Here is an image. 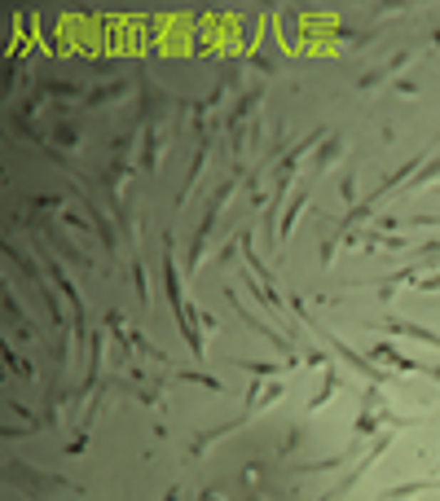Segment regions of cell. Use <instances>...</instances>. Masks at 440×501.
<instances>
[{
	"label": "cell",
	"instance_id": "1",
	"mask_svg": "<svg viewBox=\"0 0 440 501\" xmlns=\"http://www.w3.org/2000/svg\"><path fill=\"white\" fill-rule=\"evenodd\" d=\"M234 185H238V176H234V172H229V176L220 180V190L212 194V202H207V216H203L198 233L190 237V259H185V269H190V277L198 273V259H203V247H207V237H212V229H216V220H220V211H225L229 194H234Z\"/></svg>",
	"mask_w": 440,
	"mask_h": 501
},
{
	"label": "cell",
	"instance_id": "2",
	"mask_svg": "<svg viewBox=\"0 0 440 501\" xmlns=\"http://www.w3.org/2000/svg\"><path fill=\"white\" fill-rule=\"evenodd\" d=\"M163 282H168V299H172V312H176V321H180V334H185L190 352H194V356H203V334L190 326V316H185V295H180V282H176V264H172V233H163Z\"/></svg>",
	"mask_w": 440,
	"mask_h": 501
},
{
	"label": "cell",
	"instance_id": "3",
	"mask_svg": "<svg viewBox=\"0 0 440 501\" xmlns=\"http://www.w3.org/2000/svg\"><path fill=\"white\" fill-rule=\"evenodd\" d=\"M48 277H53V282H58V290H62V295L71 299V312H75V343H80V348H93V339H88V316H84V299L75 295L71 277H66V273L58 269L53 259H48Z\"/></svg>",
	"mask_w": 440,
	"mask_h": 501
},
{
	"label": "cell",
	"instance_id": "4",
	"mask_svg": "<svg viewBox=\"0 0 440 501\" xmlns=\"http://www.w3.org/2000/svg\"><path fill=\"white\" fill-rule=\"evenodd\" d=\"M392 440H396V431H392V427H387V431H379V440L370 444V453H366V458H361V462H357V470H348V475H344V480H339V484H334V492H348V488H352V484L361 480V475H366V470H370V466H374V462H379V458L387 453V448H392ZM334 492H330V497H334Z\"/></svg>",
	"mask_w": 440,
	"mask_h": 501
},
{
	"label": "cell",
	"instance_id": "5",
	"mask_svg": "<svg viewBox=\"0 0 440 501\" xmlns=\"http://www.w3.org/2000/svg\"><path fill=\"white\" fill-rule=\"evenodd\" d=\"M330 348H334V356H344V361H348V365L357 369V374H361V378H370L374 387H379V383H387V374H383V369H379V365H370V361H366V356H361V352H352V348H348V343H339V339H330Z\"/></svg>",
	"mask_w": 440,
	"mask_h": 501
},
{
	"label": "cell",
	"instance_id": "6",
	"mask_svg": "<svg viewBox=\"0 0 440 501\" xmlns=\"http://www.w3.org/2000/svg\"><path fill=\"white\" fill-rule=\"evenodd\" d=\"M387 334H405V339H419V343H431V348H440V334L423 330L419 321H405V316H392V321H387Z\"/></svg>",
	"mask_w": 440,
	"mask_h": 501
},
{
	"label": "cell",
	"instance_id": "7",
	"mask_svg": "<svg viewBox=\"0 0 440 501\" xmlns=\"http://www.w3.org/2000/svg\"><path fill=\"white\" fill-rule=\"evenodd\" d=\"M44 401H48V405H44V418H40V422H44V427H58V422H62V409H66V387L53 383Z\"/></svg>",
	"mask_w": 440,
	"mask_h": 501
},
{
	"label": "cell",
	"instance_id": "8",
	"mask_svg": "<svg viewBox=\"0 0 440 501\" xmlns=\"http://www.w3.org/2000/svg\"><path fill=\"white\" fill-rule=\"evenodd\" d=\"M431 488H440V475H436V480H409L401 488H387L383 501H405V497H419V492H431Z\"/></svg>",
	"mask_w": 440,
	"mask_h": 501
},
{
	"label": "cell",
	"instance_id": "9",
	"mask_svg": "<svg viewBox=\"0 0 440 501\" xmlns=\"http://www.w3.org/2000/svg\"><path fill=\"white\" fill-rule=\"evenodd\" d=\"M304 202H308V190H300V198H291V207H287V216H282V224H277V251L287 247V237H291V229H295V216L304 211Z\"/></svg>",
	"mask_w": 440,
	"mask_h": 501
},
{
	"label": "cell",
	"instance_id": "10",
	"mask_svg": "<svg viewBox=\"0 0 440 501\" xmlns=\"http://www.w3.org/2000/svg\"><path fill=\"white\" fill-rule=\"evenodd\" d=\"M334 391H339V374H334V369H326V374H322V387H317V396L308 401V409H326V401H330Z\"/></svg>",
	"mask_w": 440,
	"mask_h": 501
},
{
	"label": "cell",
	"instance_id": "11",
	"mask_svg": "<svg viewBox=\"0 0 440 501\" xmlns=\"http://www.w3.org/2000/svg\"><path fill=\"white\" fill-rule=\"evenodd\" d=\"M207 154H212V137H203L194 163H190V172H185V190H194V185H198V176H203V167H207Z\"/></svg>",
	"mask_w": 440,
	"mask_h": 501
},
{
	"label": "cell",
	"instance_id": "12",
	"mask_svg": "<svg viewBox=\"0 0 440 501\" xmlns=\"http://www.w3.org/2000/svg\"><path fill=\"white\" fill-rule=\"evenodd\" d=\"M339 150H344V137L334 132V137H326V145H322V154H317V172H326L334 158H339Z\"/></svg>",
	"mask_w": 440,
	"mask_h": 501
},
{
	"label": "cell",
	"instance_id": "13",
	"mask_svg": "<svg viewBox=\"0 0 440 501\" xmlns=\"http://www.w3.org/2000/svg\"><path fill=\"white\" fill-rule=\"evenodd\" d=\"M234 365H242L251 378H260V374L269 378V374H277V369H287V365H273V361H234Z\"/></svg>",
	"mask_w": 440,
	"mask_h": 501
},
{
	"label": "cell",
	"instance_id": "14",
	"mask_svg": "<svg viewBox=\"0 0 440 501\" xmlns=\"http://www.w3.org/2000/svg\"><path fill=\"white\" fill-rule=\"evenodd\" d=\"M176 378H185V383H198V387H207V391H220V378H212V374H203V369H180Z\"/></svg>",
	"mask_w": 440,
	"mask_h": 501
},
{
	"label": "cell",
	"instance_id": "15",
	"mask_svg": "<svg viewBox=\"0 0 440 501\" xmlns=\"http://www.w3.org/2000/svg\"><path fill=\"white\" fill-rule=\"evenodd\" d=\"M133 282H137V295H141V304L150 308V277H145V264H141V259H133Z\"/></svg>",
	"mask_w": 440,
	"mask_h": 501
},
{
	"label": "cell",
	"instance_id": "16",
	"mask_svg": "<svg viewBox=\"0 0 440 501\" xmlns=\"http://www.w3.org/2000/svg\"><path fill=\"white\" fill-rule=\"evenodd\" d=\"M5 361H9V374H18V378H31L36 369H31V361H22V356H14V348L5 343Z\"/></svg>",
	"mask_w": 440,
	"mask_h": 501
},
{
	"label": "cell",
	"instance_id": "17",
	"mask_svg": "<svg viewBox=\"0 0 440 501\" xmlns=\"http://www.w3.org/2000/svg\"><path fill=\"white\" fill-rule=\"evenodd\" d=\"M53 141H58V145H66V150L80 145V137H75V128H71V123H58V128H53ZM58 145H53V150H58Z\"/></svg>",
	"mask_w": 440,
	"mask_h": 501
},
{
	"label": "cell",
	"instance_id": "18",
	"mask_svg": "<svg viewBox=\"0 0 440 501\" xmlns=\"http://www.w3.org/2000/svg\"><path fill=\"white\" fill-rule=\"evenodd\" d=\"M339 194H344V202H352V207H357V176H344Z\"/></svg>",
	"mask_w": 440,
	"mask_h": 501
},
{
	"label": "cell",
	"instance_id": "19",
	"mask_svg": "<svg viewBox=\"0 0 440 501\" xmlns=\"http://www.w3.org/2000/svg\"><path fill=\"white\" fill-rule=\"evenodd\" d=\"M317 365H326V356H322L317 348H308V352H304V369H317Z\"/></svg>",
	"mask_w": 440,
	"mask_h": 501
},
{
	"label": "cell",
	"instance_id": "20",
	"mask_svg": "<svg viewBox=\"0 0 440 501\" xmlns=\"http://www.w3.org/2000/svg\"><path fill=\"white\" fill-rule=\"evenodd\" d=\"M62 224H71V229H75V233H88V224H84V220H80V216H66V220H62Z\"/></svg>",
	"mask_w": 440,
	"mask_h": 501
},
{
	"label": "cell",
	"instance_id": "21",
	"mask_svg": "<svg viewBox=\"0 0 440 501\" xmlns=\"http://www.w3.org/2000/svg\"><path fill=\"white\" fill-rule=\"evenodd\" d=\"M163 501H180V488H168V497Z\"/></svg>",
	"mask_w": 440,
	"mask_h": 501
}]
</instances>
